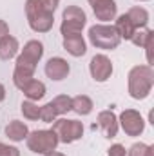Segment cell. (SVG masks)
<instances>
[{
    "label": "cell",
    "instance_id": "ac0fdd59",
    "mask_svg": "<svg viewBox=\"0 0 154 156\" xmlns=\"http://www.w3.org/2000/svg\"><path fill=\"white\" fill-rule=\"evenodd\" d=\"M93 100L85 94H78L75 98H71V111H75L80 116H87L93 111Z\"/></svg>",
    "mask_w": 154,
    "mask_h": 156
},
{
    "label": "cell",
    "instance_id": "ba28073f",
    "mask_svg": "<svg viewBox=\"0 0 154 156\" xmlns=\"http://www.w3.org/2000/svg\"><path fill=\"white\" fill-rule=\"evenodd\" d=\"M118 123L121 125V129L125 131V134L129 136H140L145 129V122H143V116L136 111V109H125L121 115H120V120Z\"/></svg>",
    "mask_w": 154,
    "mask_h": 156
},
{
    "label": "cell",
    "instance_id": "8fae6325",
    "mask_svg": "<svg viewBox=\"0 0 154 156\" xmlns=\"http://www.w3.org/2000/svg\"><path fill=\"white\" fill-rule=\"evenodd\" d=\"M69 71H71V67H69L67 60H64L60 56H53L45 64V75H47V78H51L54 82H60V80L67 78Z\"/></svg>",
    "mask_w": 154,
    "mask_h": 156
},
{
    "label": "cell",
    "instance_id": "cb8c5ba5",
    "mask_svg": "<svg viewBox=\"0 0 154 156\" xmlns=\"http://www.w3.org/2000/svg\"><path fill=\"white\" fill-rule=\"evenodd\" d=\"M56 118H58V115H56V111H54V107H53L51 102H47L45 105L40 107V120H42V122H45V123H53Z\"/></svg>",
    "mask_w": 154,
    "mask_h": 156
},
{
    "label": "cell",
    "instance_id": "277c9868",
    "mask_svg": "<svg viewBox=\"0 0 154 156\" xmlns=\"http://www.w3.org/2000/svg\"><path fill=\"white\" fill-rule=\"evenodd\" d=\"M89 40L96 49H103V51H113L121 42L114 26H107V24H96L89 27Z\"/></svg>",
    "mask_w": 154,
    "mask_h": 156
},
{
    "label": "cell",
    "instance_id": "603a6c76",
    "mask_svg": "<svg viewBox=\"0 0 154 156\" xmlns=\"http://www.w3.org/2000/svg\"><path fill=\"white\" fill-rule=\"evenodd\" d=\"M127 156H154V147L147 144H134L127 151Z\"/></svg>",
    "mask_w": 154,
    "mask_h": 156
},
{
    "label": "cell",
    "instance_id": "f546056e",
    "mask_svg": "<svg viewBox=\"0 0 154 156\" xmlns=\"http://www.w3.org/2000/svg\"><path fill=\"white\" fill-rule=\"evenodd\" d=\"M138 2H147V0H138Z\"/></svg>",
    "mask_w": 154,
    "mask_h": 156
},
{
    "label": "cell",
    "instance_id": "7402d4cb",
    "mask_svg": "<svg viewBox=\"0 0 154 156\" xmlns=\"http://www.w3.org/2000/svg\"><path fill=\"white\" fill-rule=\"evenodd\" d=\"M22 115H24V118H27V120H38L40 118V107L35 102L26 100V102H22Z\"/></svg>",
    "mask_w": 154,
    "mask_h": 156
},
{
    "label": "cell",
    "instance_id": "7a4b0ae2",
    "mask_svg": "<svg viewBox=\"0 0 154 156\" xmlns=\"http://www.w3.org/2000/svg\"><path fill=\"white\" fill-rule=\"evenodd\" d=\"M58 7V0H27L26 2V16L29 27L35 33H47L54 24V11Z\"/></svg>",
    "mask_w": 154,
    "mask_h": 156
},
{
    "label": "cell",
    "instance_id": "2e32d148",
    "mask_svg": "<svg viewBox=\"0 0 154 156\" xmlns=\"http://www.w3.org/2000/svg\"><path fill=\"white\" fill-rule=\"evenodd\" d=\"M18 49H20V44H18V40L15 38V37L7 35V37H4V38L0 40V58L2 60L15 58L16 53H18Z\"/></svg>",
    "mask_w": 154,
    "mask_h": 156
},
{
    "label": "cell",
    "instance_id": "f1b7e54d",
    "mask_svg": "<svg viewBox=\"0 0 154 156\" xmlns=\"http://www.w3.org/2000/svg\"><path fill=\"white\" fill-rule=\"evenodd\" d=\"M45 156H65V154H62V153H56V151H53V153H49V154H45Z\"/></svg>",
    "mask_w": 154,
    "mask_h": 156
},
{
    "label": "cell",
    "instance_id": "d6986e66",
    "mask_svg": "<svg viewBox=\"0 0 154 156\" xmlns=\"http://www.w3.org/2000/svg\"><path fill=\"white\" fill-rule=\"evenodd\" d=\"M114 29H116V33L120 35V38H125V40H131L132 35H134V31H136V27L132 26V22L129 20V16L125 13L116 18Z\"/></svg>",
    "mask_w": 154,
    "mask_h": 156
},
{
    "label": "cell",
    "instance_id": "5bb4252c",
    "mask_svg": "<svg viewBox=\"0 0 154 156\" xmlns=\"http://www.w3.org/2000/svg\"><path fill=\"white\" fill-rule=\"evenodd\" d=\"M29 134V129L24 122L20 120H11L7 125H5V136L11 140V142H24Z\"/></svg>",
    "mask_w": 154,
    "mask_h": 156
},
{
    "label": "cell",
    "instance_id": "9c48e42d",
    "mask_svg": "<svg viewBox=\"0 0 154 156\" xmlns=\"http://www.w3.org/2000/svg\"><path fill=\"white\" fill-rule=\"evenodd\" d=\"M89 71H91V76L96 82H107L113 75V62L105 55H94L91 58Z\"/></svg>",
    "mask_w": 154,
    "mask_h": 156
},
{
    "label": "cell",
    "instance_id": "e0dca14e",
    "mask_svg": "<svg viewBox=\"0 0 154 156\" xmlns=\"http://www.w3.org/2000/svg\"><path fill=\"white\" fill-rule=\"evenodd\" d=\"M125 15L129 16V20L132 22V26H134L136 29H143V27H147V24H149V13H147V9H143V7H140V5L131 7Z\"/></svg>",
    "mask_w": 154,
    "mask_h": 156
},
{
    "label": "cell",
    "instance_id": "6da1fadb",
    "mask_svg": "<svg viewBox=\"0 0 154 156\" xmlns=\"http://www.w3.org/2000/svg\"><path fill=\"white\" fill-rule=\"evenodd\" d=\"M44 56V44L38 40H29L22 53L18 55L16 58V64H15V71H13V82L18 89H22L29 80L35 78V69H37V64L42 60Z\"/></svg>",
    "mask_w": 154,
    "mask_h": 156
},
{
    "label": "cell",
    "instance_id": "52a82bcc",
    "mask_svg": "<svg viewBox=\"0 0 154 156\" xmlns=\"http://www.w3.org/2000/svg\"><path fill=\"white\" fill-rule=\"evenodd\" d=\"M53 131L58 136V142H62V144H73L83 136V125L78 120H67V118L54 120Z\"/></svg>",
    "mask_w": 154,
    "mask_h": 156
},
{
    "label": "cell",
    "instance_id": "7c38bea8",
    "mask_svg": "<svg viewBox=\"0 0 154 156\" xmlns=\"http://www.w3.org/2000/svg\"><path fill=\"white\" fill-rule=\"evenodd\" d=\"M98 125H100V129L103 131V134L107 136V138H114L116 134H118V118L113 111H102V113H98Z\"/></svg>",
    "mask_w": 154,
    "mask_h": 156
},
{
    "label": "cell",
    "instance_id": "4dcf8cb0",
    "mask_svg": "<svg viewBox=\"0 0 154 156\" xmlns=\"http://www.w3.org/2000/svg\"><path fill=\"white\" fill-rule=\"evenodd\" d=\"M58 2H60V0H58Z\"/></svg>",
    "mask_w": 154,
    "mask_h": 156
},
{
    "label": "cell",
    "instance_id": "4fadbf2b",
    "mask_svg": "<svg viewBox=\"0 0 154 156\" xmlns=\"http://www.w3.org/2000/svg\"><path fill=\"white\" fill-rule=\"evenodd\" d=\"M64 49L71 55V56H83L87 51L85 40L82 35H71V37H64Z\"/></svg>",
    "mask_w": 154,
    "mask_h": 156
},
{
    "label": "cell",
    "instance_id": "9a60e30c",
    "mask_svg": "<svg viewBox=\"0 0 154 156\" xmlns=\"http://www.w3.org/2000/svg\"><path fill=\"white\" fill-rule=\"evenodd\" d=\"M20 91L26 94L27 100H31V102H38V100H42V98L45 96V83L33 78V80H29Z\"/></svg>",
    "mask_w": 154,
    "mask_h": 156
},
{
    "label": "cell",
    "instance_id": "4316f807",
    "mask_svg": "<svg viewBox=\"0 0 154 156\" xmlns=\"http://www.w3.org/2000/svg\"><path fill=\"white\" fill-rule=\"evenodd\" d=\"M7 35H9V26L5 24V20L0 18V40L4 38V37H7Z\"/></svg>",
    "mask_w": 154,
    "mask_h": 156
},
{
    "label": "cell",
    "instance_id": "30bf717a",
    "mask_svg": "<svg viewBox=\"0 0 154 156\" xmlns=\"http://www.w3.org/2000/svg\"><path fill=\"white\" fill-rule=\"evenodd\" d=\"M93 7V13L102 22H111L116 18V2L114 0H87Z\"/></svg>",
    "mask_w": 154,
    "mask_h": 156
},
{
    "label": "cell",
    "instance_id": "44dd1931",
    "mask_svg": "<svg viewBox=\"0 0 154 156\" xmlns=\"http://www.w3.org/2000/svg\"><path fill=\"white\" fill-rule=\"evenodd\" d=\"M152 37H154V31H152V29L143 27V29H136V31H134V35H132L131 42H132L134 45H138V47H145V44L152 38Z\"/></svg>",
    "mask_w": 154,
    "mask_h": 156
},
{
    "label": "cell",
    "instance_id": "8992f818",
    "mask_svg": "<svg viewBox=\"0 0 154 156\" xmlns=\"http://www.w3.org/2000/svg\"><path fill=\"white\" fill-rule=\"evenodd\" d=\"M62 26H60V33L64 37H71V35H82V29L87 24V16L85 13L78 7V5H69L64 11L62 16Z\"/></svg>",
    "mask_w": 154,
    "mask_h": 156
},
{
    "label": "cell",
    "instance_id": "d4e9b609",
    "mask_svg": "<svg viewBox=\"0 0 154 156\" xmlns=\"http://www.w3.org/2000/svg\"><path fill=\"white\" fill-rule=\"evenodd\" d=\"M0 156H20V151L13 145H5L0 142Z\"/></svg>",
    "mask_w": 154,
    "mask_h": 156
},
{
    "label": "cell",
    "instance_id": "484cf974",
    "mask_svg": "<svg viewBox=\"0 0 154 156\" xmlns=\"http://www.w3.org/2000/svg\"><path fill=\"white\" fill-rule=\"evenodd\" d=\"M107 156H127V151H125V147L121 144H114V145L109 147Z\"/></svg>",
    "mask_w": 154,
    "mask_h": 156
},
{
    "label": "cell",
    "instance_id": "5b68a950",
    "mask_svg": "<svg viewBox=\"0 0 154 156\" xmlns=\"http://www.w3.org/2000/svg\"><path fill=\"white\" fill-rule=\"evenodd\" d=\"M26 144H27V149L37 154H49V153L56 151L60 142L53 129H42V131L29 133L26 138Z\"/></svg>",
    "mask_w": 154,
    "mask_h": 156
},
{
    "label": "cell",
    "instance_id": "83f0119b",
    "mask_svg": "<svg viewBox=\"0 0 154 156\" xmlns=\"http://www.w3.org/2000/svg\"><path fill=\"white\" fill-rule=\"evenodd\" d=\"M5 100V87L0 83V102H4Z\"/></svg>",
    "mask_w": 154,
    "mask_h": 156
},
{
    "label": "cell",
    "instance_id": "3957f363",
    "mask_svg": "<svg viewBox=\"0 0 154 156\" xmlns=\"http://www.w3.org/2000/svg\"><path fill=\"white\" fill-rule=\"evenodd\" d=\"M129 94L134 100H143L151 94L154 85L152 66H134L129 71Z\"/></svg>",
    "mask_w": 154,
    "mask_h": 156
},
{
    "label": "cell",
    "instance_id": "ffe728a7",
    "mask_svg": "<svg viewBox=\"0 0 154 156\" xmlns=\"http://www.w3.org/2000/svg\"><path fill=\"white\" fill-rule=\"evenodd\" d=\"M51 104H53V107H54L58 116L67 115L71 111V96H67V94H58L56 98L51 100Z\"/></svg>",
    "mask_w": 154,
    "mask_h": 156
}]
</instances>
